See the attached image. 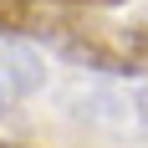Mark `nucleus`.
<instances>
[{"label": "nucleus", "instance_id": "4", "mask_svg": "<svg viewBox=\"0 0 148 148\" xmlns=\"http://www.w3.org/2000/svg\"><path fill=\"white\" fill-rule=\"evenodd\" d=\"M51 5H123V0H51Z\"/></svg>", "mask_w": 148, "mask_h": 148}, {"label": "nucleus", "instance_id": "1", "mask_svg": "<svg viewBox=\"0 0 148 148\" xmlns=\"http://www.w3.org/2000/svg\"><path fill=\"white\" fill-rule=\"evenodd\" d=\"M92 5H51V0H0V36L46 41L82 72L138 77L148 72V26H112L87 15Z\"/></svg>", "mask_w": 148, "mask_h": 148}, {"label": "nucleus", "instance_id": "2", "mask_svg": "<svg viewBox=\"0 0 148 148\" xmlns=\"http://www.w3.org/2000/svg\"><path fill=\"white\" fill-rule=\"evenodd\" d=\"M72 107L82 123H97L118 138H148V97H138V92L92 87V92H72Z\"/></svg>", "mask_w": 148, "mask_h": 148}, {"label": "nucleus", "instance_id": "5", "mask_svg": "<svg viewBox=\"0 0 148 148\" xmlns=\"http://www.w3.org/2000/svg\"><path fill=\"white\" fill-rule=\"evenodd\" d=\"M0 148H26V143H5V138H0Z\"/></svg>", "mask_w": 148, "mask_h": 148}, {"label": "nucleus", "instance_id": "3", "mask_svg": "<svg viewBox=\"0 0 148 148\" xmlns=\"http://www.w3.org/2000/svg\"><path fill=\"white\" fill-rule=\"evenodd\" d=\"M41 82H46V66L36 51H21V46L0 41V112L15 107L21 97H31Z\"/></svg>", "mask_w": 148, "mask_h": 148}]
</instances>
